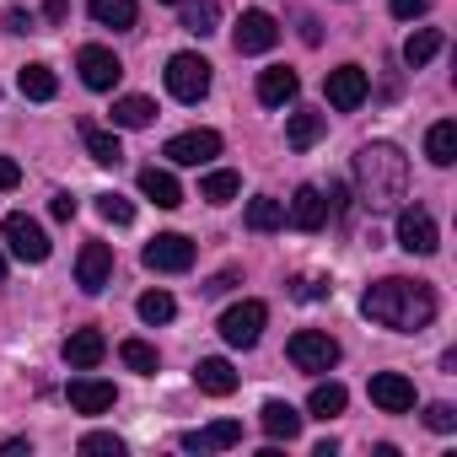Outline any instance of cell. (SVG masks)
Masks as SVG:
<instances>
[{"instance_id":"42","label":"cell","mask_w":457,"mask_h":457,"mask_svg":"<svg viewBox=\"0 0 457 457\" xmlns=\"http://www.w3.org/2000/svg\"><path fill=\"white\" fill-rule=\"evenodd\" d=\"M22 183V167L12 162V156H0V194H6V188H17Z\"/></svg>"},{"instance_id":"29","label":"cell","mask_w":457,"mask_h":457,"mask_svg":"<svg viewBox=\"0 0 457 457\" xmlns=\"http://www.w3.org/2000/svg\"><path fill=\"white\" fill-rule=\"evenodd\" d=\"M345 403H350V393L339 382H318L312 398H307V414L312 420H334V414H345Z\"/></svg>"},{"instance_id":"25","label":"cell","mask_w":457,"mask_h":457,"mask_svg":"<svg viewBox=\"0 0 457 457\" xmlns=\"http://www.w3.org/2000/svg\"><path fill=\"white\" fill-rule=\"evenodd\" d=\"M425 156H430V167H452V162H457V124H452V119L430 124V135H425Z\"/></svg>"},{"instance_id":"20","label":"cell","mask_w":457,"mask_h":457,"mask_svg":"<svg viewBox=\"0 0 457 457\" xmlns=\"http://www.w3.org/2000/svg\"><path fill=\"white\" fill-rule=\"evenodd\" d=\"M237 441H243V425H237V420H215V425L183 436L188 452H226V446H237Z\"/></svg>"},{"instance_id":"39","label":"cell","mask_w":457,"mask_h":457,"mask_svg":"<svg viewBox=\"0 0 457 457\" xmlns=\"http://www.w3.org/2000/svg\"><path fill=\"white\" fill-rule=\"evenodd\" d=\"M81 452H113V457H119L124 441H119L113 430H92V436H81Z\"/></svg>"},{"instance_id":"5","label":"cell","mask_w":457,"mask_h":457,"mask_svg":"<svg viewBox=\"0 0 457 457\" xmlns=\"http://www.w3.org/2000/svg\"><path fill=\"white\" fill-rule=\"evenodd\" d=\"M264 323H270V307L264 302H237V307L220 312V339L232 345V350H253L259 334H264Z\"/></svg>"},{"instance_id":"37","label":"cell","mask_w":457,"mask_h":457,"mask_svg":"<svg viewBox=\"0 0 457 457\" xmlns=\"http://www.w3.org/2000/svg\"><path fill=\"white\" fill-rule=\"evenodd\" d=\"M425 425H430L436 436H452V430H457V409H452V403H430V409H425Z\"/></svg>"},{"instance_id":"9","label":"cell","mask_w":457,"mask_h":457,"mask_svg":"<svg viewBox=\"0 0 457 457\" xmlns=\"http://www.w3.org/2000/svg\"><path fill=\"white\" fill-rule=\"evenodd\" d=\"M232 44H237V54H270L275 44H280V22L270 17V12H243L237 17V28H232Z\"/></svg>"},{"instance_id":"19","label":"cell","mask_w":457,"mask_h":457,"mask_svg":"<svg viewBox=\"0 0 457 457\" xmlns=\"http://www.w3.org/2000/svg\"><path fill=\"white\" fill-rule=\"evenodd\" d=\"M302 420H307V414H296L286 398H270V403L259 409V425H264L270 441H296V436H302Z\"/></svg>"},{"instance_id":"7","label":"cell","mask_w":457,"mask_h":457,"mask_svg":"<svg viewBox=\"0 0 457 457\" xmlns=\"http://www.w3.org/2000/svg\"><path fill=\"white\" fill-rule=\"evenodd\" d=\"M194 243L183 237V232H162V237H151L145 243V270H156V275H183V270H194Z\"/></svg>"},{"instance_id":"33","label":"cell","mask_w":457,"mask_h":457,"mask_svg":"<svg viewBox=\"0 0 457 457\" xmlns=\"http://www.w3.org/2000/svg\"><path fill=\"white\" fill-rule=\"evenodd\" d=\"M237 188H243V178L220 167V172H210V178L199 183V199H210V204H232V199H237Z\"/></svg>"},{"instance_id":"45","label":"cell","mask_w":457,"mask_h":457,"mask_svg":"<svg viewBox=\"0 0 457 457\" xmlns=\"http://www.w3.org/2000/svg\"><path fill=\"white\" fill-rule=\"evenodd\" d=\"M44 17H49V22H65V17H71V0H44Z\"/></svg>"},{"instance_id":"34","label":"cell","mask_w":457,"mask_h":457,"mask_svg":"<svg viewBox=\"0 0 457 457\" xmlns=\"http://www.w3.org/2000/svg\"><path fill=\"white\" fill-rule=\"evenodd\" d=\"M119 355H124V366H129V371H140V377H156V366H162L156 345H145V339H124V345H119Z\"/></svg>"},{"instance_id":"18","label":"cell","mask_w":457,"mask_h":457,"mask_svg":"<svg viewBox=\"0 0 457 457\" xmlns=\"http://www.w3.org/2000/svg\"><path fill=\"white\" fill-rule=\"evenodd\" d=\"M103 355H108V339H103L97 328H76V334L65 339V366H71V371H92Z\"/></svg>"},{"instance_id":"35","label":"cell","mask_w":457,"mask_h":457,"mask_svg":"<svg viewBox=\"0 0 457 457\" xmlns=\"http://www.w3.org/2000/svg\"><path fill=\"white\" fill-rule=\"evenodd\" d=\"M135 312H140V323H151V328H156V323H172L178 302H172L167 291H145V296L135 302Z\"/></svg>"},{"instance_id":"43","label":"cell","mask_w":457,"mask_h":457,"mask_svg":"<svg viewBox=\"0 0 457 457\" xmlns=\"http://www.w3.org/2000/svg\"><path fill=\"white\" fill-rule=\"evenodd\" d=\"M232 286H237V270H220V275H215V280L204 286V296H226Z\"/></svg>"},{"instance_id":"26","label":"cell","mask_w":457,"mask_h":457,"mask_svg":"<svg viewBox=\"0 0 457 457\" xmlns=\"http://www.w3.org/2000/svg\"><path fill=\"white\" fill-rule=\"evenodd\" d=\"M178 6H183V33H194V38H210L215 33V22H220L215 0H178Z\"/></svg>"},{"instance_id":"40","label":"cell","mask_w":457,"mask_h":457,"mask_svg":"<svg viewBox=\"0 0 457 457\" xmlns=\"http://www.w3.org/2000/svg\"><path fill=\"white\" fill-rule=\"evenodd\" d=\"M33 28H38V17H33V12H22V6H12V12H6V33H17V38H22V33H33Z\"/></svg>"},{"instance_id":"27","label":"cell","mask_w":457,"mask_h":457,"mask_svg":"<svg viewBox=\"0 0 457 457\" xmlns=\"http://www.w3.org/2000/svg\"><path fill=\"white\" fill-rule=\"evenodd\" d=\"M17 87H22V97H33V103H49V97L60 92V81H54L49 65H22V71H17Z\"/></svg>"},{"instance_id":"22","label":"cell","mask_w":457,"mask_h":457,"mask_svg":"<svg viewBox=\"0 0 457 457\" xmlns=\"http://www.w3.org/2000/svg\"><path fill=\"white\" fill-rule=\"evenodd\" d=\"M323 129H328V119H323V113L296 108V113L286 119V145H291V151H312V145L323 140Z\"/></svg>"},{"instance_id":"47","label":"cell","mask_w":457,"mask_h":457,"mask_svg":"<svg viewBox=\"0 0 457 457\" xmlns=\"http://www.w3.org/2000/svg\"><path fill=\"white\" fill-rule=\"evenodd\" d=\"M167 6H178V0H167Z\"/></svg>"},{"instance_id":"36","label":"cell","mask_w":457,"mask_h":457,"mask_svg":"<svg viewBox=\"0 0 457 457\" xmlns=\"http://www.w3.org/2000/svg\"><path fill=\"white\" fill-rule=\"evenodd\" d=\"M97 215L113 220V226H129V220H135V204H129L124 194H97Z\"/></svg>"},{"instance_id":"11","label":"cell","mask_w":457,"mask_h":457,"mask_svg":"<svg viewBox=\"0 0 457 457\" xmlns=\"http://www.w3.org/2000/svg\"><path fill=\"white\" fill-rule=\"evenodd\" d=\"M323 92H328V108H339V113H355V108L366 103L371 81H366V71H361V65H339V71H328Z\"/></svg>"},{"instance_id":"28","label":"cell","mask_w":457,"mask_h":457,"mask_svg":"<svg viewBox=\"0 0 457 457\" xmlns=\"http://www.w3.org/2000/svg\"><path fill=\"white\" fill-rule=\"evenodd\" d=\"M156 119V103L151 97H119L113 103V129H145Z\"/></svg>"},{"instance_id":"17","label":"cell","mask_w":457,"mask_h":457,"mask_svg":"<svg viewBox=\"0 0 457 457\" xmlns=\"http://www.w3.org/2000/svg\"><path fill=\"white\" fill-rule=\"evenodd\" d=\"M194 382H199V393H210V398H232L243 377L232 371V361H220V355H204V361L194 366Z\"/></svg>"},{"instance_id":"23","label":"cell","mask_w":457,"mask_h":457,"mask_svg":"<svg viewBox=\"0 0 457 457\" xmlns=\"http://www.w3.org/2000/svg\"><path fill=\"white\" fill-rule=\"evenodd\" d=\"M140 194H145L151 204H162V210H178V204H183V183H178L167 167H145V172H140Z\"/></svg>"},{"instance_id":"24","label":"cell","mask_w":457,"mask_h":457,"mask_svg":"<svg viewBox=\"0 0 457 457\" xmlns=\"http://www.w3.org/2000/svg\"><path fill=\"white\" fill-rule=\"evenodd\" d=\"M81 140H87V151H92V162L97 167H119L124 162V145H119V135L113 129H103V124H81Z\"/></svg>"},{"instance_id":"1","label":"cell","mask_w":457,"mask_h":457,"mask_svg":"<svg viewBox=\"0 0 457 457\" xmlns=\"http://www.w3.org/2000/svg\"><path fill=\"white\" fill-rule=\"evenodd\" d=\"M361 312L393 334H420L436 323V291L425 280H403V275H387L377 280L366 296H361Z\"/></svg>"},{"instance_id":"2","label":"cell","mask_w":457,"mask_h":457,"mask_svg":"<svg viewBox=\"0 0 457 457\" xmlns=\"http://www.w3.org/2000/svg\"><path fill=\"white\" fill-rule=\"evenodd\" d=\"M355 188L366 210H398L409 199V156L393 140H366L355 151Z\"/></svg>"},{"instance_id":"14","label":"cell","mask_w":457,"mask_h":457,"mask_svg":"<svg viewBox=\"0 0 457 457\" xmlns=\"http://www.w3.org/2000/svg\"><path fill=\"white\" fill-rule=\"evenodd\" d=\"M371 403H377L382 414H409V409H414V382H409L403 371H377V377H371Z\"/></svg>"},{"instance_id":"44","label":"cell","mask_w":457,"mask_h":457,"mask_svg":"<svg viewBox=\"0 0 457 457\" xmlns=\"http://www.w3.org/2000/svg\"><path fill=\"white\" fill-rule=\"evenodd\" d=\"M49 210H54V220H76V199H71V194H54Z\"/></svg>"},{"instance_id":"41","label":"cell","mask_w":457,"mask_h":457,"mask_svg":"<svg viewBox=\"0 0 457 457\" xmlns=\"http://www.w3.org/2000/svg\"><path fill=\"white\" fill-rule=\"evenodd\" d=\"M430 12V0H393V17L398 22H414V17H425Z\"/></svg>"},{"instance_id":"13","label":"cell","mask_w":457,"mask_h":457,"mask_svg":"<svg viewBox=\"0 0 457 457\" xmlns=\"http://www.w3.org/2000/svg\"><path fill=\"white\" fill-rule=\"evenodd\" d=\"M108 280H113V248H108V243H87L81 259H76V286H81L87 296H97Z\"/></svg>"},{"instance_id":"4","label":"cell","mask_w":457,"mask_h":457,"mask_svg":"<svg viewBox=\"0 0 457 457\" xmlns=\"http://www.w3.org/2000/svg\"><path fill=\"white\" fill-rule=\"evenodd\" d=\"M167 92H172L178 103H199V97L210 92V60L194 54V49L172 54V60H167Z\"/></svg>"},{"instance_id":"6","label":"cell","mask_w":457,"mask_h":457,"mask_svg":"<svg viewBox=\"0 0 457 457\" xmlns=\"http://www.w3.org/2000/svg\"><path fill=\"white\" fill-rule=\"evenodd\" d=\"M398 248H403V253H420V259H430V253L441 248L436 215H430L425 204H403V210H398Z\"/></svg>"},{"instance_id":"32","label":"cell","mask_w":457,"mask_h":457,"mask_svg":"<svg viewBox=\"0 0 457 457\" xmlns=\"http://www.w3.org/2000/svg\"><path fill=\"white\" fill-rule=\"evenodd\" d=\"M436 54H441V33H436V28H420V33H409V44H403V65H409V71L430 65Z\"/></svg>"},{"instance_id":"3","label":"cell","mask_w":457,"mask_h":457,"mask_svg":"<svg viewBox=\"0 0 457 457\" xmlns=\"http://www.w3.org/2000/svg\"><path fill=\"white\" fill-rule=\"evenodd\" d=\"M286 355H291V366H296V371L323 377V371H334V366H339V339H334V334H323V328H302V334H291Z\"/></svg>"},{"instance_id":"31","label":"cell","mask_w":457,"mask_h":457,"mask_svg":"<svg viewBox=\"0 0 457 457\" xmlns=\"http://www.w3.org/2000/svg\"><path fill=\"white\" fill-rule=\"evenodd\" d=\"M92 22L97 28H113V33L135 28V0H92Z\"/></svg>"},{"instance_id":"21","label":"cell","mask_w":457,"mask_h":457,"mask_svg":"<svg viewBox=\"0 0 457 457\" xmlns=\"http://www.w3.org/2000/svg\"><path fill=\"white\" fill-rule=\"evenodd\" d=\"M296 92H302L296 71H286V65H275V71H259V103H264V108H286Z\"/></svg>"},{"instance_id":"16","label":"cell","mask_w":457,"mask_h":457,"mask_svg":"<svg viewBox=\"0 0 457 457\" xmlns=\"http://www.w3.org/2000/svg\"><path fill=\"white\" fill-rule=\"evenodd\" d=\"M286 215H291V226H296V232H323V220H328V199H323V188L302 183Z\"/></svg>"},{"instance_id":"8","label":"cell","mask_w":457,"mask_h":457,"mask_svg":"<svg viewBox=\"0 0 457 457\" xmlns=\"http://www.w3.org/2000/svg\"><path fill=\"white\" fill-rule=\"evenodd\" d=\"M6 243H12V253L22 259V264H44L49 253H54V243H49V232L33 220V215H6Z\"/></svg>"},{"instance_id":"12","label":"cell","mask_w":457,"mask_h":457,"mask_svg":"<svg viewBox=\"0 0 457 457\" xmlns=\"http://www.w3.org/2000/svg\"><path fill=\"white\" fill-rule=\"evenodd\" d=\"M162 156H167V162H178V167H204L210 156H220V135H215V129H188V135H172Z\"/></svg>"},{"instance_id":"15","label":"cell","mask_w":457,"mask_h":457,"mask_svg":"<svg viewBox=\"0 0 457 457\" xmlns=\"http://www.w3.org/2000/svg\"><path fill=\"white\" fill-rule=\"evenodd\" d=\"M65 398H71L76 414H108L119 393H113V382H103V377H71Z\"/></svg>"},{"instance_id":"38","label":"cell","mask_w":457,"mask_h":457,"mask_svg":"<svg viewBox=\"0 0 457 457\" xmlns=\"http://www.w3.org/2000/svg\"><path fill=\"white\" fill-rule=\"evenodd\" d=\"M291 296H296V302H323V296H328V280H318V275H302V280L291 286Z\"/></svg>"},{"instance_id":"30","label":"cell","mask_w":457,"mask_h":457,"mask_svg":"<svg viewBox=\"0 0 457 457\" xmlns=\"http://www.w3.org/2000/svg\"><path fill=\"white\" fill-rule=\"evenodd\" d=\"M248 232H275V226H286V204L280 199H270V194H259V199H248Z\"/></svg>"},{"instance_id":"10","label":"cell","mask_w":457,"mask_h":457,"mask_svg":"<svg viewBox=\"0 0 457 457\" xmlns=\"http://www.w3.org/2000/svg\"><path fill=\"white\" fill-rule=\"evenodd\" d=\"M76 71H81V81H87L92 92H113V87H119V76H124L119 54H113V49H103V44H87V49L76 54Z\"/></svg>"},{"instance_id":"46","label":"cell","mask_w":457,"mask_h":457,"mask_svg":"<svg viewBox=\"0 0 457 457\" xmlns=\"http://www.w3.org/2000/svg\"><path fill=\"white\" fill-rule=\"evenodd\" d=\"M0 280H6V253H0Z\"/></svg>"}]
</instances>
